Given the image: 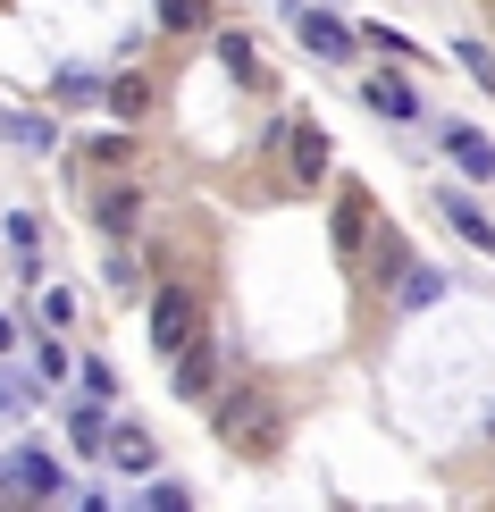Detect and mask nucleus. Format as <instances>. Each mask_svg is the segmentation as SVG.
Here are the masks:
<instances>
[{
  "instance_id": "f257e3e1",
  "label": "nucleus",
  "mask_w": 495,
  "mask_h": 512,
  "mask_svg": "<svg viewBox=\"0 0 495 512\" xmlns=\"http://www.w3.org/2000/svg\"><path fill=\"white\" fill-rule=\"evenodd\" d=\"M219 437H227V454H252V462H269L277 445H286V412H277V395L269 387H227L219 412Z\"/></svg>"
},
{
  "instance_id": "f03ea898",
  "label": "nucleus",
  "mask_w": 495,
  "mask_h": 512,
  "mask_svg": "<svg viewBox=\"0 0 495 512\" xmlns=\"http://www.w3.org/2000/svg\"><path fill=\"white\" fill-rule=\"evenodd\" d=\"M193 336H202V294L168 277V286L152 294V353H168V361H177V353L193 345Z\"/></svg>"
},
{
  "instance_id": "7ed1b4c3",
  "label": "nucleus",
  "mask_w": 495,
  "mask_h": 512,
  "mask_svg": "<svg viewBox=\"0 0 495 512\" xmlns=\"http://www.w3.org/2000/svg\"><path fill=\"white\" fill-rule=\"evenodd\" d=\"M286 17H294V34H303L319 59H353V26H336L328 9H303V0H286Z\"/></svg>"
},
{
  "instance_id": "20e7f679",
  "label": "nucleus",
  "mask_w": 495,
  "mask_h": 512,
  "mask_svg": "<svg viewBox=\"0 0 495 512\" xmlns=\"http://www.w3.org/2000/svg\"><path fill=\"white\" fill-rule=\"evenodd\" d=\"M177 395H185V403H210V395H219V353H210V336H193V345L177 353Z\"/></svg>"
},
{
  "instance_id": "39448f33",
  "label": "nucleus",
  "mask_w": 495,
  "mask_h": 512,
  "mask_svg": "<svg viewBox=\"0 0 495 512\" xmlns=\"http://www.w3.org/2000/svg\"><path fill=\"white\" fill-rule=\"evenodd\" d=\"M0 479H9V487H26V496H59V462L42 454V445H17V454L0 462Z\"/></svg>"
},
{
  "instance_id": "423d86ee",
  "label": "nucleus",
  "mask_w": 495,
  "mask_h": 512,
  "mask_svg": "<svg viewBox=\"0 0 495 512\" xmlns=\"http://www.w3.org/2000/svg\"><path fill=\"white\" fill-rule=\"evenodd\" d=\"M93 219L110 227V236H135V227H143V185H101V194H93Z\"/></svg>"
},
{
  "instance_id": "0eeeda50",
  "label": "nucleus",
  "mask_w": 495,
  "mask_h": 512,
  "mask_svg": "<svg viewBox=\"0 0 495 512\" xmlns=\"http://www.w3.org/2000/svg\"><path fill=\"white\" fill-rule=\"evenodd\" d=\"M445 152H454V168H462V177H495V143L479 135V126H445Z\"/></svg>"
},
{
  "instance_id": "6e6552de",
  "label": "nucleus",
  "mask_w": 495,
  "mask_h": 512,
  "mask_svg": "<svg viewBox=\"0 0 495 512\" xmlns=\"http://www.w3.org/2000/svg\"><path fill=\"white\" fill-rule=\"evenodd\" d=\"M286 152H294V185H319V177H328V135H319V126H303V118H294Z\"/></svg>"
},
{
  "instance_id": "1a4fd4ad",
  "label": "nucleus",
  "mask_w": 495,
  "mask_h": 512,
  "mask_svg": "<svg viewBox=\"0 0 495 512\" xmlns=\"http://www.w3.org/2000/svg\"><path fill=\"white\" fill-rule=\"evenodd\" d=\"M361 101H370V110L378 118H420V101H412V84H403V76H361Z\"/></svg>"
},
{
  "instance_id": "9d476101",
  "label": "nucleus",
  "mask_w": 495,
  "mask_h": 512,
  "mask_svg": "<svg viewBox=\"0 0 495 512\" xmlns=\"http://www.w3.org/2000/svg\"><path fill=\"white\" fill-rule=\"evenodd\" d=\"M437 210H445V219H454V227H462V236L479 244V252H495V227H487V210L470 202V194H454V185H445V194H437Z\"/></svg>"
},
{
  "instance_id": "9b49d317",
  "label": "nucleus",
  "mask_w": 495,
  "mask_h": 512,
  "mask_svg": "<svg viewBox=\"0 0 495 512\" xmlns=\"http://www.w3.org/2000/svg\"><path fill=\"white\" fill-rule=\"evenodd\" d=\"M143 110H152V84H143V76H118V84H110V118H118V126H143Z\"/></svg>"
},
{
  "instance_id": "f8f14e48",
  "label": "nucleus",
  "mask_w": 495,
  "mask_h": 512,
  "mask_svg": "<svg viewBox=\"0 0 495 512\" xmlns=\"http://www.w3.org/2000/svg\"><path fill=\"white\" fill-rule=\"evenodd\" d=\"M437 294H445V277H437V269H403V277H395V303H403V311H428Z\"/></svg>"
},
{
  "instance_id": "ddd939ff",
  "label": "nucleus",
  "mask_w": 495,
  "mask_h": 512,
  "mask_svg": "<svg viewBox=\"0 0 495 512\" xmlns=\"http://www.w3.org/2000/svg\"><path fill=\"white\" fill-rule=\"evenodd\" d=\"M110 462H118V471H152V437H143V429H110Z\"/></svg>"
},
{
  "instance_id": "4468645a",
  "label": "nucleus",
  "mask_w": 495,
  "mask_h": 512,
  "mask_svg": "<svg viewBox=\"0 0 495 512\" xmlns=\"http://www.w3.org/2000/svg\"><path fill=\"white\" fill-rule=\"evenodd\" d=\"M152 9H160L168 34H202L210 26V0H152Z\"/></svg>"
},
{
  "instance_id": "2eb2a0df",
  "label": "nucleus",
  "mask_w": 495,
  "mask_h": 512,
  "mask_svg": "<svg viewBox=\"0 0 495 512\" xmlns=\"http://www.w3.org/2000/svg\"><path fill=\"white\" fill-rule=\"evenodd\" d=\"M68 437H76V454H101V445H110V420H101V395L84 403V412L68 420Z\"/></svg>"
},
{
  "instance_id": "dca6fc26",
  "label": "nucleus",
  "mask_w": 495,
  "mask_h": 512,
  "mask_svg": "<svg viewBox=\"0 0 495 512\" xmlns=\"http://www.w3.org/2000/svg\"><path fill=\"white\" fill-rule=\"evenodd\" d=\"M219 59H227V76H235V84H261V59H252V42H244V34H219Z\"/></svg>"
},
{
  "instance_id": "f3484780",
  "label": "nucleus",
  "mask_w": 495,
  "mask_h": 512,
  "mask_svg": "<svg viewBox=\"0 0 495 512\" xmlns=\"http://www.w3.org/2000/svg\"><path fill=\"white\" fill-rule=\"evenodd\" d=\"M361 227H370V194H344V210H336V244H361Z\"/></svg>"
},
{
  "instance_id": "a211bd4d",
  "label": "nucleus",
  "mask_w": 495,
  "mask_h": 512,
  "mask_svg": "<svg viewBox=\"0 0 495 512\" xmlns=\"http://www.w3.org/2000/svg\"><path fill=\"white\" fill-rule=\"evenodd\" d=\"M76 387H93V395H118V370H110V361H84V370H76Z\"/></svg>"
},
{
  "instance_id": "6ab92c4d",
  "label": "nucleus",
  "mask_w": 495,
  "mask_h": 512,
  "mask_svg": "<svg viewBox=\"0 0 495 512\" xmlns=\"http://www.w3.org/2000/svg\"><path fill=\"white\" fill-rule=\"evenodd\" d=\"M42 319H51V328H68V319H76V294L51 286V294H42Z\"/></svg>"
},
{
  "instance_id": "aec40b11",
  "label": "nucleus",
  "mask_w": 495,
  "mask_h": 512,
  "mask_svg": "<svg viewBox=\"0 0 495 512\" xmlns=\"http://www.w3.org/2000/svg\"><path fill=\"white\" fill-rule=\"evenodd\" d=\"M34 387H26V378H9V370H0V420H17V403H26Z\"/></svg>"
},
{
  "instance_id": "412c9836",
  "label": "nucleus",
  "mask_w": 495,
  "mask_h": 512,
  "mask_svg": "<svg viewBox=\"0 0 495 512\" xmlns=\"http://www.w3.org/2000/svg\"><path fill=\"white\" fill-rule=\"evenodd\" d=\"M454 51H462V68H470V76H479V84H495V59L479 51V42H454Z\"/></svg>"
},
{
  "instance_id": "4be33fe9",
  "label": "nucleus",
  "mask_w": 495,
  "mask_h": 512,
  "mask_svg": "<svg viewBox=\"0 0 495 512\" xmlns=\"http://www.w3.org/2000/svg\"><path fill=\"white\" fill-rule=\"evenodd\" d=\"M185 504H193V496H185L177 479H160V487H152V512H185Z\"/></svg>"
},
{
  "instance_id": "5701e85b",
  "label": "nucleus",
  "mask_w": 495,
  "mask_h": 512,
  "mask_svg": "<svg viewBox=\"0 0 495 512\" xmlns=\"http://www.w3.org/2000/svg\"><path fill=\"white\" fill-rule=\"evenodd\" d=\"M0 353H17V319L9 311H0Z\"/></svg>"
}]
</instances>
